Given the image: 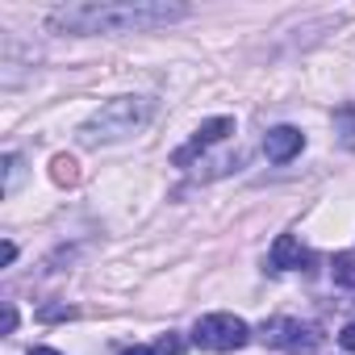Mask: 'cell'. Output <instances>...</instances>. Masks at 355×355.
<instances>
[{"instance_id":"2","label":"cell","mask_w":355,"mask_h":355,"mask_svg":"<svg viewBox=\"0 0 355 355\" xmlns=\"http://www.w3.org/2000/svg\"><path fill=\"white\" fill-rule=\"evenodd\" d=\"M150 117H155V101L150 96H113L76 134H80L84 146H105V142H121V138L138 134Z\"/></svg>"},{"instance_id":"10","label":"cell","mask_w":355,"mask_h":355,"mask_svg":"<svg viewBox=\"0 0 355 355\" xmlns=\"http://www.w3.org/2000/svg\"><path fill=\"white\" fill-rule=\"evenodd\" d=\"M21 167H26V159H21L17 150H9V155H5V197L17 189V180H21Z\"/></svg>"},{"instance_id":"16","label":"cell","mask_w":355,"mask_h":355,"mask_svg":"<svg viewBox=\"0 0 355 355\" xmlns=\"http://www.w3.org/2000/svg\"><path fill=\"white\" fill-rule=\"evenodd\" d=\"M30 355H63V351H55V347H30Z\"/></svg>"},{"instance_id":"8","label":"cell","mask_w":355,"mask_h":355,"mask_svg":"<svg viewBox=\"0 0 355 355\" xmlns=\"http://www.w3.org/2000/svg\"><path fill=\"white\" fill-rule=\"evenodd\" d=\"M330 272H334V284H343V288H355V255H334Z\"/></svg>"},{"instance_id":"4","label":"cell","mask_w":355,"mask_h":355,"mask_svg":"<svg viewBox=\"0 0 355 355\" xmlns=\"http://www.w3.org/2000/svg\"><path fill=\"white\" fill-rule=\"evenodd\" d=\"M259 338L268 347L288 351V355H318V347H322V334L313 326L297 322V318H272V322H263L259 326Z\"/></svg>"},{"instance_id":"7","label":"cell","mask_w":355,"mask_h":355,"mask_svg":"<svg viewBox=\"0 0 355 355\" xmlns=\"http://www.w3.org/2000/svg\"><path fill=\"white\" fill-rule=\"evenodd\" d=\"M268 263H272V272H293V268H305V263H309V251H305L293 234H280V239L272 243Z\"/></svg>"},{"instance_id":"14","label":"cell","mask_w":355,"mask_h":355,"mask_svg":"<svg viewBox=\"0 0 355 355\" xmlns=\"http://www.w3.org/2000/svg\"><path fill=\"white\" fill-rule=\"evenodd\" d=\"M17 330V305H5V334Z\"/></svg>"},{"instance_id":"9","label":"cell","mask_w":355,"mask_h":355,"mask_svg":"<svg viewBox=\"0 0 355 355\" xmlns=\"http://www.w3.org/2000/svg\"><path fill=\"white\" fill-rule=\"evenodd\" d=\"M51 175H55V184H76V159L71 155H55L51 159Z\"/></svg>"},{"instance_id":"5","label":"cell","mask_w":355,"mask_h":355,"mask_svg":"<svg viewBox=\"0 0 355 355\" xmlns=\"http://www.w3.org/2000/svg\"><path fill=\"white\" fill-rule=\"evenodd\" d=\"M230 134H234V117H209V121L197 125V134H193L189 146H180V150L171 155V163H175V167H189L205 146H214V142H222V138H230Z\"/></svg>"},{"instance_id":"11","label":"cell","mask_w":355,"mask_h":355,"mask_svg":"<svg viewBox=\"0 0 355 355\" xmlns=\"http://www.w3.org/2000/svg\"><path fill=\"white\" fill-rule=\"evenodd\" d=\"M155 351L159 355H180L184 351V338L180 334H163V338H155Z\"/></svg>"},{"instance_id":"13","label":"cell","mask_w":355,"mask_h":355,"mask_svg":"<svg viewBox=\"0 0 355 355\" xmlns=\"http://www.w3.org/2000/svg\"><path fill=\"white\" fill-rule=\"evenodd\" d=\"M338 343H343V351H355V322H347V326H343Z\"/></svg>"},{"instance_id":"6","label":"cell","mask_w":355,"mask_h":355,"mask_svg":"<svg viewBox=\"0 0 355 355\" xmlns=\"http://www.w3.org/2000/svg\"><path fill=\"white\" fill-rule=\"evenodd\" d=\"M301 146H305V134H301L297 125H276V130H268V138H263V155H268L272 163H288L293 155H301Z\"/></svg>"},{"instance_id":"3","label":"cell","mask_w":355,"mask_h":355,"mask_svg":"<svg viewBox=\"0 0 355 355\" xmlns=\"http://www.w3.org/2000/svg\"><path fill=\"white\" fill-rule=\"evenodd\" d=\"M193 343L205 351H239L251 343V326L234 313H205L193 326Z\"/></svg>"},{"instance_id":"15","label":"cell","mask_w":355,"mask_h":355,"mask_svg":"<svg viewBox=\"0 0 355 355\" xmlns=\"http://www.w3.org/2000/svg\"><path fill=\"white\" fill-rule=\"evenodd\" d=\"M125 355H159V351H155V343H150V347H146V343H138V347H130Z\"/></svg>"},{"instance_id":"1","label":"cell","mask_w":355,"mask_h":355,"mask_svg":"<svg viewBox=\"0 0 355 355\" xmlns=\"http://www.w3.org/2000/svg\"><path fill=\"white\" fill-rule=\"evenodd\" d=\"M184 5L167 0H84V5H59L46 13L51 34H71V38H92V34H146L159 26L184 21Z\"/></svg>"},{"instance_id":"12","label":"cell","mask_w":355,"mask_h":355,"mask_svg":"<svg viewBox=\"0 0 355 355\" xmlns=\"http://www.w3.org/2000/svg\"><path fill=\"white\" fill-rule=\"evenodd\" d=\"M38 318H42V322H59V318H76V309H71V305H46Z\"/></svg>"}]
</instances>
